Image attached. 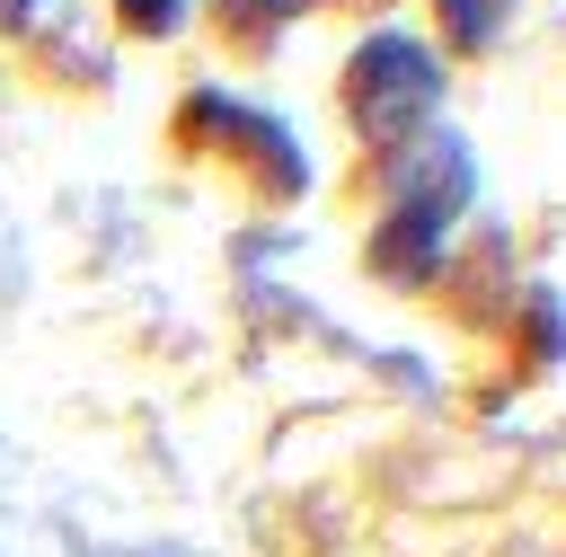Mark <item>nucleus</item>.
Here are the masks:
<instances>
[{
    "label": "nucleus",
    "instance_id": "6",
    "mask_svg": "<svg viewBox=\"0 0 566 557\" xmlns=\"http://www.w3.org/2000/svg\"><path fill=\"white\" fill-rule=\"evenodd\" d=\"M0 18H27V0H0Z\"/></svg>",
    "mask_w": 566,
    "mask_h": 557
},
{
    "label": "nucleus",
    "instance_id": "5",
    "mask_svg": "<svg viewBox=\"0 0 566 557\" xmlns=\"http://www.w3.org/2000/svg\"><path fill=\"white\" fill-rule=\"evenodd\" d=\"M115 9H124V18L142 27V35H168V27L186 18V0H115Z\"/></svg>",
    "mask_w": 566,
    "mask_h": 557
},
{
    "label": "nucleus",
    "instance_id": "2",
    "mask_svg": "<svg viewBox=\"0 0 566 557\" xmlns=\"http://www.w3.org/2000/svg\"><path fill=\"white\" fill-rule=\"evenodd\" d=\"M186 141H212V150L256 159V177H265L274 195H292V186L310 177L301 150H292V133H283L274 115H256V106H230V97H186Z\"/></svg>",
    "mask_w": 566,
    "mask_h": 557
},
{
    "label": "nucleus",
    "instance_id": "3",
    "mask_svg": "<svg viewBox=\"0 0 566 557\" xmlns=\"http://www.w3.org/2000/svg\"><path fill=\"white\" fill-rule=\"evenodd\" d=\"M495 18H504V0H442V35L451 44H486Z\"/></svg>",
    "mask_w": 566,
    "mask_h": 557
},
{
    "label": "nucleus",
    "instance_id": "4",
    "mask_svg": "<svg viewBox=\"0 0 566 557\" xmlns=\"http://www.w3.org/2000/svg\"><path fill=\"white\" fill-rule=\"evenodd\" d=\"M301 0H221V18L239 27V35H256V27H274V18H292Z\"/></svg>",
    "mask_w": 566,
    "mask_h": 557
},
{
    "label": "nucleus",
    "instance_id": "1",
    "mask_svg": "<svg viewBox=\"0 0 566 557\" xmlns=\"http://www.w3.org/2000/svg\"><path fill=\"white\" fill-rule=\"evenodd\" d=\"M345 106H354V124H363L371 141H398V133H416L424 106H433V62H424L407 35H371V44L345 62Z\"/></svg>",
    "mask_w": 566,
    "mask_h": 557
}]
</instances>
